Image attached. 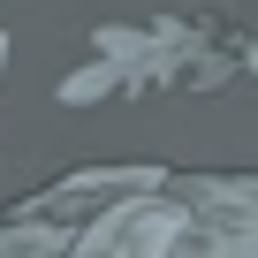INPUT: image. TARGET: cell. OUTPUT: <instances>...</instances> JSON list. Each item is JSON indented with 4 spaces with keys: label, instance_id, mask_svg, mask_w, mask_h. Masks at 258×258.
Masks as SVG:
<instances>
[{
    "label": "cell",
    "instance_id": "6da1fadb",
    "mask_svg": "<svg viewBox=\"0 0 258 258\" xmlns=\"http://www.w3.org/2000/svg\"><path fill=\"white\" fill-rule=\"evenodd\" d=\"M121 84H129V69H114V61H91V69L61 76V106H91V99H106V91H121Z\"/></svg>",
    "mask_w": 258,
    "mask_h": 258
},
{
    "label": "cell",
    "instance_id": "7a4b0ae2",
    "mask_svg": "<svg viewBox=\"0 0 258 258\" xmlns=\"http://www.w3.org/2000/svg\"><path fill=\"white\" fill-rule=\"evenodd\" d=\"M0 69H8V38H0Z\"/></svg>",
    "mask_w": 258,
    "mask_h": 258
}]
</instances>
